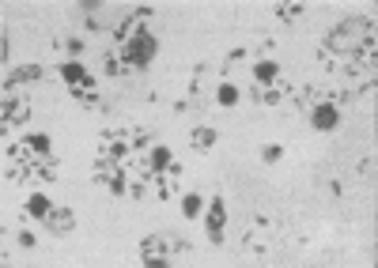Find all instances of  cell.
I'll use <instances>...</instances> for the list:
<instances>
[{
    "label": "cell",
    "instance_id": "cell-1",
    "mask_svg": "<svg viewBox=\"0 0 378 268\" xmlns=\"http://www.w3.org/2000/svg\"><path fill=\"white\" fill-rule=\"evenodd\" d=\"M367 53H378V46H374V19L371 16H348V19H340V23L329 30V38L321 42L318 57L344 61V57H367Z\"/></svg>",
    "mask_w": 378,
    "mask_h": 268
},
{
    "label": "cell",
    "instance_id": "cell-2",
    "mask_svg": "<svg viewBox=\"0 0 378 268\" xmlns=\"http://www.w3.org/2000/svg\"><path fill=\"white\" fill-rule=\"evenodd\" d=\"M189 253V242L185 238H178V234L171 231H159V234H148V238L140 242V261L155 268V264H174L178 257H185Z\"/></svg>",
    "mask_w": 378,
    "mask_h": 268
},
{
    "label": "cell",
    "instance_id": "cell-3",
    "mask_svg": "<svg viewBox=\"0 0 378 268\" xmlns=\"http://www.w3.org/2000/svg\"><path fill=\"white\" fill-rule=\"evenodd\" d=\"M121 53V61L129 64V69H148V64L155 61V53H159V42H155V35H148L144 30L140 38H132V42H121V46H114Z\"/></svg>",
    "mask_w": 378,
    "mask_h": 268
},
{
    "label": "cell",
    "instance_id": "cell-4",
    "mask_svg": "<svg viewBox=\"0 0 378 268\" xmlns=\"http://www.w3.org/2000/svg\"><path fill=\"white\" fill-rule=\"evenodd\" d=\"M273 242H276V227L269 219H258L246 234H242V245H246V253H253V257H265L273 250Z\"/></svg>",
    "mask_w": 378,
    "mask_h": 268
},
{
    "label": "cell",
    "instance_id": "cell-5",
    "mask_svg": "<svg viewBox=\"0 0 378 268\" xmlns=\"http://www.w3.org/2000/svg\"><path fill=\"white\" fill-rule=\"evenodd\" d=\"M151 8H137V12H129V16H121L118 23H114V38H118V46L121 42H132V38H140L144 35V27L151 23Z\"/></svg>",
    "mask_w": 378,
    "mask_h": 268
},
{
    "label": "cell",
    "instance_id": "cell-6",
    "mask_svg": "<svg viewBox=\"0 0 378 268\" xmlns=\"http://www.w3.org/2000/svg\"><path fill=\"white\" fill-rule=\"evenodd\" d=\"M103 151L106 155H114V159H121V163H129L132 155V144H129V125L125 129H106L103 132Z\"/></svg>",
    "mask_w": 378,
    "mask_h": 268
},
{
    "label": "cell",
    "instance_id": "cell-7",
    "mask_svg": "<svg viewBox=\"0 0 378 268\" xmlns=\"http://www.w3.org/2000/svg\"><path fill=\"white\" fill-rule=\"evenodd\" d=\"M205 227H208V242H224V227H227V204L224 197H212V204L205 211Z\"/></svg>",
    "mask_w": 378,
    "mask_h": 268
},
{
    "label": "cell",
    "instance_id": "cell-8",
    "mask_svg": "<svg viewBox=\"0 0 378 268\" xmlns=\"http://www.w3.org/2000/svg\"><path fill=\"white\" fill-rule=\"evenodd\" d=\"M27 117H30V103H27V98L16 95V91H4V132L12 125H23Z\"/></svg>",
    "mask_w": 378,
    "mask_h": 268
},
{
    "label": "cell",
    "instance_id": "cell-9",
    "mask_svg": "<svg viewBox=\"0 0 378 268\" xmlns=\"http://www.w3.org/2000/svg\"><path fill=\"white\" fill-rule=\"evenodd\" d=\"M292 91L287 87V80L280 76V80H273V83H265V87H258V83H250V95L258 98V103H265V106H280V98Z\"/></svg>",
    "mask_w": 378,
    "mask_h": 268
},
{
    "label": "cell",
    "instance_id": "cell-10",
    "mask_svg": "<svg viewBox=\"0 0 378 268\" xmlns=\"http://www.w3.org/2000/svg\"><path fill=\"white\" fill-rule=\"evenodd\" d=\"M310 125L321 129V132L337 129V125H340V110H337V106H333L329 98H326V103H318L314 110H310Z\"/></svg>",
    "mask_w": 378,
    "mask_h": 268
},
{
    "label": "cell",
    "instance_id": "cell-11",
    "mask_svg": "<svg viewBox=\"0 0 378 268\" xmlns=\"http://www.w3.org/2000/svg\"><path fill=\"white\" fill-rule=\"evenodd\" d=\"M42 227H46L50 234H57V238H64V234H72V231H76V216H72L69 208H53Z\"/></svg>",
    "mask_w": 378,
    "mask_h": 268
},
{
    "label": "cell",
    "instance_id": "cell-12",
    "mask_svg": "<svg viewBox=\"0 0 378 268\" xmlns=\"http://www.w3.org/2000/svg\"><path fill=\"white\" fill-rule=\"evenodd\" d=\"M42 80V64H23V69H12L4 76V91H16L19 83H35Z\"/></svg>",
    "mask_w": 378,
    "mask_h": 268
},
{
    "label": "cell",
    "instance_id": "cell-13",
    "mask_svg": "<svg viewBox=\"0 0 378 268\" xmlns=\"http://www.w3.org/2000/svg\"><path fill=\"white\" fill-rule=\"evenodd\" d=\"M280 64H276L273 57H261L258 64H253V80L250 83H258V87H265V83H273V80H280Z\"/></svg>",
    "mask_w": 378,
    "mask_h": 268
},
{
    "label": "cell",
    "instance_id": "cell-14",
    "mask_svg": "<svg viewBox=\"0 0 378 268\" xmlns=\"http://www.w3.org/2000/svg\"><path fill=\"white\" fill-rule=\"evenodd\" d=\"M61 80L69 83V91H72V87H84V83H91V76H87V69H84L80 61H64V64H61Z\"/></svg>",
    "mask_w": 378,
    "mask_h": 268
},
{
    "label": "cell",
    "instance_id": "cell-15",
    "mask_svg": "<svg viewBox=\"0 0 378 268\" xmlns=\"http://www.w3.org/2000/svg\"><path fill=\"white\" fill-rule=\"evenodd\" d=\"M239 98H242V91H239V83H231V80H219L216 91H212L216 106H239Z\"/></svg>",
    "mask_w": 378,
    "mask_h": 268
},
{
    "label": "cell",
    "instance_id": "cell-16",
    "mask_svg": "<svg viewBox=\"0 0 378 268\" xmlns=\"http://www.w3.org/2000/svg\"><path fill=\"white\" fill-rule=\"evenodd\" d=\"M53 211V204H50V197H27V204H23V219H38V223H46V216Z\"/></svg>",
    "mask_w": 378,
    "mask_h": 268
},
{
    "label": "cell",
    "instance_id": "cell-17",
    "mask_svg": "<svg viewBox=\"0 0 378 268\" xmlns=\"http://www.w3.org/2000/svg\"><path fill=\"white\" fill-rule=\"evenodd\" d=\"M57 159L53 155H46V159H38L35 166H30V182H57Z\"/></svg>",
    "mask_w": 378,
    "mask_h": 268
},
{
    "label": "cell",
    "instance_id": "cell-18",
    "mask_svg": "<svg viewBox=\"0 0 378 268\" xmlns=\"http://www.w3.org/2000/svg\"><path fill=\"white\" fill-rule=\"evenodd\" d=\"M144 159H148V170L151 174H159V170H166V166L174 163V155H171V148H163V144H155V148L144 155Z\"/></svg>",
    "mask_w": 378,
    "mask_h": 268
},
{
    "label": "cell",
    "instance_id": "cell-19",
    "mask_svg": "<svg viewBox=\"0 0 378 268\" xmlns=\"http://www.w3.org/2000/svg\"><path fill=\"white\" fill-rule=\"evenodd\" d=\"M72 95L80 98L87 110H106V106H103V95H98V87H95V80L84 83V87H72Z\"/></svg>",
    "mask_w": 378,
    "mask_h": 268
},
{
    "label": "cell",
    "instance_id": "cell-20",
    "mask_svg": "<svg viewBox=\"0 0 378 268\" xmlns=\"http://www.w3.org/2000/svg\"><path fill=\"white\" fill-rule=\"evenodd\" d=\"M295 103H299V110L303 114H310L318 103H326V87H303V91L295 95Z\"/></svg>",
    "mask_w": 378,
    "mask_h": 268
},
{
    "label": "cell",
    "instance_id": "cell-21",
    "mask_svg": "<svg viewBox=\"0 0 378 268\" xmlns=\"http://www.w3.org/2000/svg\"><path fill=\"white\" fill-rule=\"evenodd\" d=\"M189 148H193V151H212L216 148V132L212 129H193V132H189Z\"/></svg>",
    "mask_w": 378,
    "mask_h": 268
},
{
    "label": "cell",
    "instance_id": "cell-22",
    "mask_svg": "<svg viewBox=\"0 0 378 268\" xmlns=\"http://www.w3.org/2000/svg\"><path fill=\"white\" fill-rule=\"evenodd\" d=\"M205 87H208V64H197L193 76H189V103H197Z\"/></svg>",
    "mask_w": 378,
    "mask_h": 268
},
{
    "label": "cell",
    "instance_id": "cell-23",
    "mask_svg": "<svg viewBox=\"0 0 378 268\" xmlns=\"http://www.w3.org/2000/svg\"><path fill=\"white\" fill-rule=\"evenodd\" d=\"M129 144H132V151H151V148H155V144H151V132L140 129V125H129Z\"/></svg>",
    "mask_w": 378,
    "mask_h": 268
},
{
    "label": "cell",
    "instance_id": "cell-24",
    "mask_svg": "<svg viewBox=\"0 0 378 268\" xmlns=\"http://www.w3.org/2000/svg\"><path fill=\"white\" fill-rule=\"evenodd\" d=\"M205 211V197L201 193H182V216L185 219H197Z\"/></svg>",
    "mask_w": 378,
    "mask_h": 268
},
{
    "label": "cell",
    "instance_id": "cell-25",
    "mask_svg": "<svg viewBox=\"0 0 378 268\" xmlns=\"http://www.w3.org/2000/svg\"><path fill=\"white\" fill-rule=\"evenodd\" d=\"M303 12H307L303 4H276V19H280V23H295Z\"/></svg>",
    "mask_w": 378,
    "mask_h": 268
},
{
    "label": "cell",
    "instance_id": "cell-26",
    "mask_svg": "<svg viewBox=\"0 0 378 268\" xmlns=\"http://www.w3.org/2000/svg\"><path fill=\"white\" fill-rule=\"evenodd\" d=\"M27 144H30V151H35V155H42V159L50 155V136H46V132H35V136H27Z\"/></svg>",
    "mask_w": 378,
    "mask_h": 268
},
{
    "label": "cell",
    "instance_id": "cell-27",
    "mask_svg": "<svg viewBox=\"0 0 378 268\" xmlns=\"http://www.w3.org/2000/svg\"><path fill=\"white\" fill-rule=\"evenodd\" d=\"M103 69H106V76H121V57H118V49H106V57H103Z\"/></svg>",
    "mask_w": 378,
    "mask_h": 268
},
{
    "label": "cell",
    "instance_id": "cell-28",
    "mask_svg": "<svg viewBox=\"0 0 378 268\" xmlns=\"http://www.w3.org/2000/svg\"><path fill=\"white\" fill-rule=\"evenodd\" d=\"M57 46H61L64 53H69V57H72V61H76V57H80V53H84V42H80V38H61V42H57Z\"/></svg>",
    "mask_w": 378,
    "mask_h": 268
},
{
    "label": "cell",
    "instance_id": "cell-29",
    "mask_svg": "<svg viewBox=\"0 0 378 268\" xmlns=\"http://www.w3.org/2000/svg\"><path fill=\"white\" fill-rule=\"evenodd\" d=\"M261 159H265V163H269V166H276V163H280V159H284V148H280V144H269V148H265V151H261Z\"/></svg>",
    "mask_w": 378,
    "mask_h": 268
},
{
    "label": "cell",
    "instance_id": "cell-30",
    "mask_svg": "<svg viewBox=\"0 0 378 268\" xmlns=\"http://www.w3.org/2000/svg\"><path fill=\"white\" fill-rule=\"evenodd\" d=\"M19 245H23V250H35V234H30V231H19Z\"/></svg>",
    "mask_w": 378,
    "mask_h": 268
},
{
    "label": "cell",
    "instance_id": "cell-31",
    "mask_svg": "<svg viewBox=\"0 0 378 268\" xmlns=\"http://www.w3.org/2000/svg\"><path fill=\"white\" fill-rule=\"evenodd\" d=\"M8 53H12V42H8V35H4V38H0V57L8 61Z\"/></svg>",
    "mask_w": 378,
    "mask_h": 268
}]
</instances>
